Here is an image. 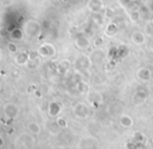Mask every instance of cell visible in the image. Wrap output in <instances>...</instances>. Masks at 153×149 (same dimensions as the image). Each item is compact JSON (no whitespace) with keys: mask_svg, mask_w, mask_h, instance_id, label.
Here are the masks:
<instances>
[{"mask_svg":"<svg viewBox=\"0 0 153 149\" xmlns=\"http://www.w3.org/2000/svg\"><path fill=\"white\" fill-rule=\"evenodd\" d=\"M91 59L87 57L85 55H80L78 59L76 60V67L79 69H88L91 65Z\"/></svg>","mask_w":153,"mask_h":149,"instance_id":"9","label":"cell"},{"mask_svg":"<svg viewBox=\"0 0 153 149\" xmlns=\"http://www.w3.org/2000/svg\"><path fill=\"white\" fill-rule=\"evenodd\" d=\"M131 40H132V42L135 43V44L142 45L143 43H145L146 37H145V34H144L143 32L135 31V32H133L132 36H131Z\"/></svg>","mask_w":153,"mask_h":149,"instance_id":"13","label":"cell"},{"mask_svg":"<svg viewBox=\"0 0 153 149\" xmlns=\"http://www.w3.org/2000/svg\"><path fill=\"white\" fill-rule=\"evenodd\" d=\"M59 149H70V148H68V147H65V148H59Z\"/></svg>","mask_w":153,"mask_h":149,"instance_id":"27","label":"cell"},{"mask_svg":"<svg viewBox=\"0 0 153 149\" xmlns=\"http://www.w3.org/2000/svg\"><path fill=\"white\" fill-rule=\"evenodd\" d=\"M144 140H145V137L142 133L137 131V133H133V137H132V141L135 142V143H143Z\"/></svg>","mask_w":153,"mask_h":149,"instance_id":"22","label":"cell"},{"mask_svg":"<svg viewBox=\"0 0 153 149\" xmlns=\"http://www.w3.org/2000/svg\"><path fill=\"white\" fill-rule=\"evenodd\" d=\"M38 54L41 57H45V59H49V57H53L56 53V48L53 44L51 43H43L40 45L38 48Z\"/></svg>","mask_w":153,"mask_h":149,"instance_id":"2","label":"cell"},{"mask_svg":"<svg viewBox=\"0 0 153 149\" xmlns=\"http://www.w3.org/2000/svg\"><path fill=\"white\" fill-rule=\"evenodd\" d=\"M88 7L94 13H99L103 8L102 0H90L88 3Z\"/></svg>","mask_w":153,"mask_h":149,"instance_id":"10","label":"cell"},{"mask_svg":"<svg viewBox=\"0 0 153 149\" xmlns=\"http://www.w3.org/2000/svg\"><path fill=\"white\" fill-rule=\"evenodd\" d=\"M102 43H103V39H101V38H98L95 41V45H96V46H99V45L102 44Z\"/></svg>","mask_w":153,"mask_h":149,"instance_id":"24","label":"cell"},{"mask_svg":"<svg viewBox=\"0 0 153 149\" xmlns=\"http://www.w3.org/2000/svg\"><path fill=\"white\" fill-rule=\"evenodd\" d=\"M62 111V107L59 102L56 101H52L48 104V107H47V112H48V115L50 117H57V116L61 114Z\"/></svg>","mask_w":153,"mask_h":149,"instance_id":"6","label":"cell"},{"mask_svg":"<svg viewBox=\"0 0 153 149\" xmlns=\"http://www.w3.org/2000/svg\"><path fill=\"white\" fill-rule=\"evenodd\" d=\"M73 112H74L75 116L77 118H80V119H85V118L89 116V113H90V110L85 103H81V102H78L74 105L73 107Z\"/></svg>","mask_w":153,"mask_h":149,"instance_id":"4","label":"cell"},{"mask_svg":"<svg viewBox=\"0 0 153 149\" xmlns=\"http://www.w3.org/2000/svg\"><path fill=\"white\" fill-rule=\"evenodd\" d=\"M137 76L139 79L144 81H147L151 78V71L147 68H141L139 69V71L137 72Z\"/></svg>","mask_w":153,"mask_h":149,"instance_id":"11","label":"cell"},{"mask_svg":"<svg viewBox=\"0 0 153 149\" xmlns=\"http://www.w3.org/2000/svg\"><path fill=\"white\" fill-rule=\"evenodd\" d=\"M22 30L28 39H36L42 34V24L34 19H29L23 23Z\"/></svg>","mask_w":153,"mask_h":149,"instance_id":"1","label":"cell"},{"mask_svg":"<svg viewBox=\"0 0 153 149\" xmlns=\"http://www.w3.org/2000/svg\"><path fill=\"white\" fill-rule=\"evenodd\" d=\"M70 68V63L68 60H62L61 64L57 66V71H59V74H64L68 71V69Z\"/></svg>","mask_w":153,"mask_h":149,"instance_id":"17","label":"cell"},{"mask_svg":"<svg viewBox=\"0 0 153 149\" xmlns=\"http://www.w3.org/2000/svg\"><path fill=\"white\" fill-rule=\"evenodd\" d=\"M103 57H104V54H103V52L101 50H96L93 52L92 57H91V60L92 62H98V60H103Z\"/></svg>","mask_w":153,"mask_h":149,"instance_id":"19","label":"cell"},{"mask_svg":"<svg viewBox=\"0 0 153 149\" xmlns=\"http://www.w3.org/2000/svg\"><path fill=\"white\" fill-rule=\"evenodd\" d=\"M19 139H20V141L22 142L23 145L26 146L27 148L32 147L34 144V140H33V138H32L31 133L30 135H28V133H23V135L20 136Z\"/></svg>","mask_w":153,"mask_h":149,"instance_id":"12","label":"cell"},{"mask_svg":"<svg viewBox=\"0 0 153 149\" xmlns=\"http://www.w3.org/2000/svg\"><path fill=\"white\" fill-rule=\"evenodd\" d=\"M23 37H24V32H23L22 28H15L10 34V38L12 41H21Z\"/></svg>","mask_w":153,"mask_h":149,"instance_id":"15","label":"cell"},{"mask_svg":"<svg viewBox=\"0 0 153 149\" xmlns=\"http://www.w3.org/2000/svg\"><path fill=\"white\" fill-rule=\"evenodd\" d=\"M119 122H120V124H121V126H123L124 128H130L133 125L132 118L128 115H122L121 117H120Z\"/></svg>","mask_w":153,"mask_h":149,"instance_id":"14","label":"cell"},{"mask_svg":"<svg viewBox=\"0 0 153 149\" xmlns=\"http://www.w3.org/2000/svg\"><path fill=\"white\" fill-rule=\"evenodd\" d=\"M1 54H2V52H1V50H0V59H1Z\"/></svg>","mask_w":153,"mask_h":149,"instance_id":"28","label":"cell"},{"mask_svg":"<svg viewBox=\"0 0 153 149\" xmlns=\"http://www.w3.org/2000/svg\"><path fill=\"white\" fill-rule=\"evenodd\" d=\"M148 94L144 90H137L132 96V103L134 105H142L146 101Z\"/></svg>","mask_w":153,"mask_h":149,"instance_id":"5","label":"cell"},{"mask_svg":"<svg viewBox=\"0 0 153 149\" xmlns=\"http://www.w3.org/2000/svg\"><path fill=\"white\" fill-rule=\"evenodd\" d=\"M152 25H153V23H152Z\"/></svg>","mask_w":153,"mask_h":149,"instance_id":"29","label":"cell"},{"mask_svg":"<svg viewBox=\"0 0 153 149\" xmlns=\"http://www.w3.org/2000/svg\"><path fill=\"white\" fill-rule=\"evenodd\" d=\"M55 123H56L57 127H59V128H67L68 127V121L62 117H57Z\"/></svg>","mask_w":153,"mask_h":149,"instance_id":"21","label":"cell"},{"mask_svg":"<svg viewBox=\"0 0 153 149\" xmlns=\"http://www.w3.org/2000/svg\"><path fill=\"white\" fill-rule=\"evenodd\" d=\"M3 113L4 115H5L6 118H8V119H15V118L18 117L19 115V107H17V104H15V103H6V104H4L3 107Z\"/></svg>","mask_w":153,"mask_h":149,"instance_id":"3","label":"cell"},{"mask_svg":"<svg viewBox=\"0 0 153 149\" xmlns=\"http://www.w3.org/2000/svg\"><path fill=\"white\" fill-rule=\"evenodd\" d=\"M27 129H28L29 133L33 136H36L41 133V126L36 122H29L27 125Z\"/></svg>","mask_w":153,"mask_h":149,"instance_id":"16","label":"cell"},{"mask_svg":"<svg viewBox=\"0 0 153 149\" xmlns=\"http://www.w3.org/2000/svg\"><path fill=\"white\" fill-rule=\"evenodd\" d=\"M7 50H8V52L12 53V54H17V53H18V46L15 44L14 41L7 43Z\"/></svg>","mask_w":153,"mask_h":149,"instance_id":"20","label":"cell"},{"mask_svg":"<svg viewBox=\"0 0 153 149\" xmlns=\"http://www.w3.org/2000/svg\"><path fill=\"white\" fill-rule=\"evenodd\" d=\"M76 89L78 90V92L81 93V94H85V93L89 92V86H88V83H85V81H78L76 85Z\"/></svg>","mask_w":153,"mask_h":149,"instance_id":"18","label":"cell"},{"mask_svg":"<svg viewBox=\"0 0 153 149\" xmlns=\"http://www.w3.org/2000/svg\"><path fill=\"white\" fill-rule=\"evenodd\" d=\"M34 94H36V97H41V93L39 92V91H36V92H34Z\"/></svg>","mask_w":153,"mask_h":149,"instance_id":"26","label":"cell"},{"mask_svg":"<svg viewBox=\"0 0 153 149\" xmlns=\"http://www.w3.org/2000/svg\"><path fill=\"white\" fill-rule=\"evenodd\" d=\"M3 146H4V140H3V138L0 136V148L3 147Z\"/></svg>","mask_w":153,"mask_h":149,"instance_id":"25","label":"cell"},{"mask_svg":"<svg viewBox=\"0 0 153 149\" xmlns=\"http://www.w3.org/2000/svg\"><path fill=\"white\" fill-rule=\"evenodd\" d=\"M14 60L19 66H25L30 60V57L27 52H18L17 54H15Z\"/></svg>","mask_w":153,"mask_h":149,"instance_id":"8","label":"cell"},{"mask_svg":"<svg viewBox=\"0 0 153 149\" xmlns=\"http://www.w3.org/2000/svg\"><path fill=\"white\" fill-rule=\"evenodd\" d=\"M75 45H76L78 49L85 50V49L89 48L90 41L85 36H83V34H79V36H77L76 39H75Z\"/></svg>","mask_w":153,"mask_h":149,"instance_id":"7","label":"cell"},{"mask_svg":"<svg viewBox=\"0 0 153 149\" xmlns=\"http://www.w3.org/2000/svg\"><path fill=\"white\" fill-rule=\"evenodd\" d=\"M13 3H14V0H0V5L4 6V7L10 6Z\"/></svg>","mask_w":153,"mask_h":149,"instance_id":"23","label":"cell"}]
</instances>
